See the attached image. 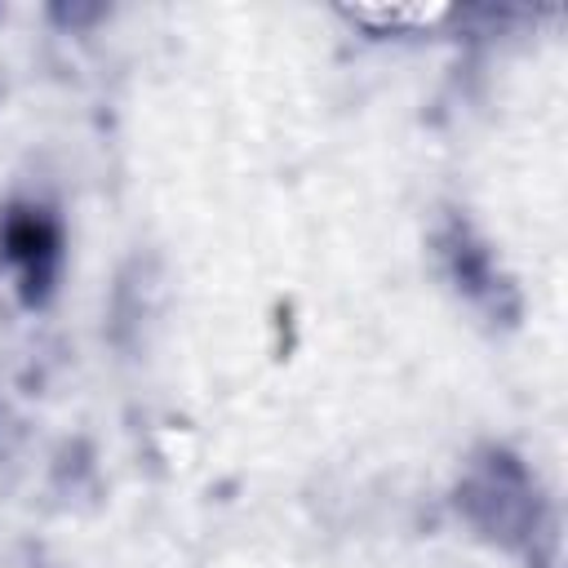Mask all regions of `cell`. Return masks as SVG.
<instances>
[{
  "label": "cell",
  "mask_w": 568,
  "mask_h": 568,
  "mask_svg": "<svg viewBox=\"0 0 568 568\" xmlns=\"http://www.w3.org/2000/svg\"><path fill=\"white\" fill-rule=\"evenodd\" d=\"M435 244H439L444 275L453 280V288H457L470 306H479V311H488V315H497V320H501V315H515V284H510V275L501 271V262H497V253L488 248V240H479L466 217H448V222L439 226Z\"/></svg>",
  "instance_id": "cell-3"
},
{
  "label": "cell",
  "mask_w": 568,
  "mask_h": 568,
  "mask_svg": "<svg viewBox=\"0 0 568 568\" xmlns=\"http://www.w3.org/2000/svg\"><path fill=\"white\" fill-rule=\"evenodd\" d=\"M457 510L475 532H484L506 550H537V541L550 532L532 470L510 448L497 444L466 466L457 484Z\"/></svg>",
  "instance_id": "cell-1"
},
{
  "label": "cell",
  "mask_w": 568,
  "mask_h": 568,
  "mask_svg": "<svg viewBox=\"0 0 568 568\" xmlns=\"http://www.w3.org/2000/svg\"><path fill=\"white\" fill-rule=\"evenodd\" d=\"M0 266L9 271L27 311H40L58 297L67 271V226L53 204L27 195L0 209Z\"/></svg>",
  "instance_id": "cell-2"
}]
</instances>
